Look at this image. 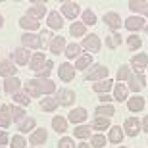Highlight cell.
<instances>
[{
  "instance_id": "50",
  "label": "cell",
  "mask_w": 148,
  "mask_h": 148,
  "mask_svg": "<svg viewBox=\"0 0 148 148\" xmlns=\"http://www.w3.org/2000/svg\"><path fill=\"white\" fill-rule=\"evenodd\" d=\"M143 131H146V133H148V115L143 119Z\"/></svg>"
},
{
  "instance_id": "12",
  "label": "cell",
  "mask_w": 148,
  "mask_h": 148,
  "mask_svg": "<svg viewBox=\"0 0 148 148\" xmlns=\"http://www.w3.org/2000/svg\"><path fill=\"white\" fill-rule=\"evenodd\" d=\"M19 88H21V81L17 79V77H8L4 81V90L8 94H16L19 92Z\"/></svg>"
},
{
  "instance_id": "29",
  "label": "cell",
  "mask_w": 148,
  "mask_h": 148,
  "mask_svg": "<svg viewBox=\"0 0 148 148\" xmlns=\"http://www.w3.org/2000/svg\"><path fill=\"white\" fill-rule=\"evenodd\" d=\"M112 87H114V83H112V79H104V81H98L96 85H92V88L96 90V92H100V94L108 92V90H110Z\"/></svg>"
},
{
  "instance_id": "15",
  "label": "cell",
  "mask_w": 148,
  "mask_h": 148,
  "mask_svg": "<svg viewBox=\"0 0 148 148\" xmlns=\"http://www.w3.org/2000/svg\"><path fill=\"white\" fill-rule=\"evenodd\" d=\"M58 75H60L62 81H73V77H75V69H73V66H69V64H62L60 69H58Z\"/></svg>"
},
{
  "instance_id": "54",
  "label": "cell",
  "mask_w": 148,
  "mask_h": 148,
  "mask_svg": "<svg viewBox=\"0 0 148 148\" xmlns=\"http://www.w3.org/2000/svg\"><path fill=\"white\" fill-rule=\"evenodd\" d=\"M146 33H148V25H146Z\"/></svg>"
},
{
  "instance_id": "24",
  "label": "cell",
  "mask_w": 148,
  "mask_h": 148,
  "mask_svg": "<svg viewBox=\"0 0 148 148\" xmlns=\"http://www.w3.org/2000/svg\"><path fill=\"white\" fill-rule=\"evenodd\" d=\"M12 112H10V106H0V127H10L12 123Z\"/></svg>"
},
{
  "instance_id": "36",
  "label": "cell",
  "mask_w": 148,
  "mask_h": 148,
  "mask_svg": "<svg viewBox=\"0 0 148 148\" xmlns=\"http://www.w3.org/2000/svg\"><path fill=\"white\" fill-rule=\"evenodd\" d=\"M79 54H81V46L79 44H67L66 46V56L67 58H79Z\"/></svg>"
},
{
  "instance_id": "7",
  "label": "cell",
  "mask_w": 148,
  "mask_h": 148,
  "mask_svg": "<svg viewBox=\"0 0 148 148\" xmlns=\"http://www.w3.org/2000/svg\"><path fill=\"white\" fill-rule=\"evenodd\" d=\"M144 83H146V79H144L143 73H137V71H135V75L131 73V77H129V88H131L133 92H138V90H143Z\"/></svg>"
},
{
  "instance_id": "3",
  "label": "cell",
  "mask_w": 148,
  "mask_h": 148,
  "mask_svg": "<svg viewBox=\"0 0 148 148\" xmlns=\"http://www.w3.org/2000/svg\"><path fill=\"white\" fill-rule=\"evenodd\" d=\"M123 131L129 135V137H137L140 133V121L137 117H127L125 119V125H123Z\"/></svg>"
},
{
  "instance_id": "39",
  "label": "cell",
  "mask_w": 148,
  "mask_h": 148,
  "mask_svg": "<svg viewBox=\"0 0 148 148\" xmlns=\"http://www.w3.org/2000/svg\"><path fill=\"white\" fill-rule=\"evenodd\" d=\"M14 100H16L17 104H21V106H29V102H31V96H29L27 92H16L14 94Z\"/></svg>"
},
{
  "instance_id": "10",
  "label": "cell",
  "mask_w": 148,
  "mask_h": 148,
  "mask_svg": "<svg viewBox=\"0 0 148 148\" xmlns=\"http://www.w3.org/2000/svg\"><path fill=\"white\" fill-rule=\"evenodd\" d=\"M131 66L137 69V73H143V69H146L148 66V54H135L131 60Z\"/></svg>"
},
{
  "instance_id": "41",
  "label": "cell",
  "mask_w": 148,
  "mask_h": 148,
  "mask_svg": "<svg viewBox=\"0 0 148 148\" xmlns=\"http://www.w3.org/2000/svg\"><path fill=\"white\" fill-rule=\"evenodd\" d=\"M73 135H75L77 138H88V135H90V127L88 125H79L73 131Z\"/></svg>"
},
{
  "instance_id": "52",
  "label": "cell",
  "mask_w": 148,
  "mask_h": 148,
  "mask_svg": "<svg viewBox=\"0 0 148 148\" xmlns=\"http://www.w3.org/2000/svg\"><path fill=\"white\" fill-rule=\"evenodd\" d=\"M2 21H4V19H2V16H0V29H2Z\"/></svg>"
},
{
  "instance_id": "17",
  "label": "cell",
  "mask_w": 148,
  "mask_h": 148,
  "mask_svg": "<svg viewBox=\"0 0 148 148\" xmlns=\"http://www.w3.org/2000/svg\"><path fill=\"white\" fill-rule=\"evenodd\" d=\"M104 23L110 29H119V25H121L119 14H115V12H108V14H104Z\"/></svg>"
},
{
  "instance_id": "49",
  "label": "cell",
  "mask_w": 148,
  "mask_h": 148,
  "mask_svg": "<svg viewBox=\"0 0 148 148\" xmlns=\"http://www.w3.org/2000/svg\"><path fill=\"white\" fill-rule=\"evenodd\" d=\"M100 100H102V104H108V102H110V96H108V94H100Z\"/></svg>"
},
{
  "instance_id": "32",
  "label": "cell",
  "mask_w": 148,
  "mask_h": 148,
  "mask_svg": "<svg viewBox=\"0 0 148 148\" xmlns=\"http://www.w3.org/2000/svg\"><path fill=\"white\" fill-rule=\"evenodd\" d=\"M85 31H87V25H85L83 21L71 23V27H69V33H71L73 37H83V35H85Z\"/></svg>"
},
{
  "instance_id": "2",
  "label": "cell",
  "mask_w": 148,
  "mask_h": 148,
  "mask_svg": "<svg viewBox=\"0 0 148 148\" xmlns=\"http://www.w3.org/2000/svg\"><path fill=\"white\" fill-rule=\"evenodd\" d=\"M21 42H23V48H35V50L44 48V40H42V37H40V35L25 33L21 37Z\"/></svg>"
},
{
  "instance_id": "9",
  "label": "cell",
  "mask_w": 148,
  "mask_h": 148,
  "mask_svg": "<svg viewBox=\"0 0 148 148\" xmlns=\"http://www.w3.org/2000/svg\"><path fill=\"white\" fill-rule=\"evenodd\" d=\"M56 100H58L62 106H69L73 100H75V92H73V90H69V88H62V90H58Z\"/></svg>"
},
{
  "instance_id": "35",
  "label": "cell",
  "mask_w": 148,
  "mask_h": 148,
  "mask_svg": "<svg viewBox=\"0 0 148 148\" xmlns=\"http://www.w3.org/2000/svg\"><path fill=\"white\" fill-rule=\"evenodd\" d=\"M114 98L119 100V102L127 100V87H125V85H115V88H114Z\"/></svg>"
},
{
  "instance_id": "11",
  "label": "cell",
  "mask_w": 148,
  "mask_h": 148,
  "mask_svg": "<svg viewBox=\"0 0 148 148\" xmlns=\"http://www.w3.org/2000/svg\"><path fill=\"white\" fill-rule=\"evenodd\" d=\"M62 14L66 17H69V19H75L79 16V4H75V2H64L62 4Z\"/></svg>"
},
{
  "instance_id": "53",
  "label": "cell",
  "mask_w": 148,
  "mask_h": 148,
  "mask_svg": "<svg viewBox=\"0 0 148 148\" xmlns=\"http://www.w3.org/2000/svg\"><path fill=\"white\" fill-rule=\"evenodd\" d=\"M117 148H125V146H117Z\"/></svg>"
},
{
  "instance_id": "4",
  "label": "cell",
  "mask_w": 148,
  "mask_h": 148,
  "mask_svg": "<svg viewBox=\"0 0 148 148\" xmlns=\"http://www.w3.org/2000/svg\"><path fill=\"white\" fill-rule=\"evenodd\" d=\"M33 56L29 54V48H16L14 50V62H16L17 66H27L29 62H31Z\"/></svg>"
},
{
  "instance_id": "13",
  "label": "cell",
  "mask_w": 148,
  "mask_h": 148,
  "mask_svg": "<svg viewBox=\"0 0 148 148\" xmlns=\"http://www.w3.org/2000/svg\"><path fill=\"white\" fill-rule=\"evenodd\" d=\"M16 66H14V64H12V60H2L0 62V75L2 77H6V79H8V77H16Z\"/></svg>"
},
{
  "instance_id": "18",
  "label": "cell",
  "mask_w": 148,
  "mask_h": 148,
  "mask_svg": "<svg viewBox=\"0 0 148 148\" xmlns=\"http://www.w3.org/2000/svg\"><path fill=\"white\" fill-rule=\"evenodd\" d=\"M94 114H96V117H108L110 119L112 115L115 114V108L112 104H100V106H96Z\"/></svg>"
},
{
  "instance_id": "45",
  "label": "cell",
  "mask_w": 148,
  "mask_h": 148,
  "mask_svg": "<svg viewBox=\"0 0 148 148\" xmlns=\"http://www.w3.org/2000/svg\"><path fill=\"white\" fill-rule=\"evenodd\" d=\"M25 146H27V140L21 135H14L12 137V148H25Z\"/></svg>"
},
{
  "instance_id": "22",
  "label": "cell",
  "mask_w": 148,
  "mask_h": 148,
  "mask_svg": "<svg viewBox=\"0 0 148 148\" xmlns=\"http://www.w3.org/2000/svg\"><path fill=\"white\" fill-rule=\"evenodd\" d=\"M144 98L143 96H133L131 100H127V108L131 112H140V110H144Z\"/></svg>"
},
{
  "instance_id": "8",
  "label": "cell",
  "mask_w": 148,
  "mask_h": 148,
  "mask_svg": "<svg viewBox=\"0 0 148 148\" xmlns=\"http://www.w3.org/2000/svg\"><path fill=\"white\" fill-rule=\"evenodd\" d=\"M44 14H46V6H44L42 2H35V4L27 10V16L33 17V19H37V21H38V19H42Z\"/></svg>"
},
{
  "instance_id": "26",
  "label": "cell",
  "mask_w": 148,
  "mask_h": 148,
  "mask_svg": "<svg viewBox=\"0 0 148 148\" xmlns=\"http://www.w3.org/2000/svg\"><path fill=\"white\" fill-rule=\"evenodd\" d=\"M58 108V100L52 96H46L44 100H40V110L42 112H54Z\"/></svg>"
},
{
  "instance_id": "40",
  "label": "cell",
  "mask_w": 148,
  "mask_h": 148,
  "mask_svg": "<svg viewBox=\"0 0 148 148\" xmlns=\"http://www.w3.org/2000/svg\"><path fill=\"white\" fill-rule=\"evenodd\" d=\"M52 67H54V64H52L50 60H46L44 67H42V69H40V71L37 73V79H46V77H48L50 73H52Z\"/></svg>"
},
{
  "instance_id": "19",
  "label": "cell",
  "mask_w": 148,
  "mask_h": 148,
  "mask_svg": "<svg viewBox=\"0 0 148 148\" xmlns=\"http://www.w3.org/2000/svg\"><path fill=\"white\" fill-rule=\"evenodd\" d=\"M66 38L64 37H54L52 40H50V52L52 54H60L62 50H66Z\"/></svg>"
},
{
  "instance_id": "6",
  "label": "cell",
  "mask_w": 148,
  "mask_h": 148,
  "mask_svg": "<svg viewBox=\"0 0 148 148\" xmlns=\"http://www.w3.org/2000/svg\"><path fill=\"white\" fill-rule=\"evenodd\" d=\"M23 88H25V92H27L29 96H40V94H42L40 79H29V81L23 85Z\"/></svg>"
},
{
  "instance_id": "5",
  "label": "cell",
  "mask_w": 148,
  "mask_h": 148,
  "mask_svg": "<svg viewBox=\"0 0 148 148\" xmlns=\"http://www.w3.org/2000/svg\"><path fill=\"white\" fill-rule=\"evenodd\" d=\"M83 48L88 50V52H92V54H96L100 50V38L98 35H88V37L83 38Z\"/></svg>"
},
{
  "instance_id": "23",
  "label": "cell",
  "mask_w": 148,
  "mask_h": 148,
  "mask_svg": "<svg viewBox=\"0 0 148 148\" xmlns=\"http://www.w3.org/2000/svg\"><path fill=\"white\" fill-rule=\"evenodd\" d=\"M46 138H48V135H46V131L44 129H37V131L31 135V138H29V143L33 144V146H38V144L46 143Z\"/></svg>"
},
{
  "instance_id": "33",
  "label": "cell",
  "mask_w": 148,
  "mask_h": 148,
  "mask_svg": "<svg viewBox=\"0 0 148 148\" xmlns=\"http://www.w3.org/2000/svg\"><path fill=\"white\" fill-rule=\"evenodd\" d=\"M108 127H110V119H108V117H94V121H92L94 131H104Z\"/></svg>"
},
{
  "instance_id": "14",
  "label": "cell",
  "mask_w": 148,
  "mask_h": 148,
  "mask_svg": "<svg viewBox=\"0 0 148 148\" xmlns=\"http://www.w3.org/2000/svg\"><path fill=\"white\" fill-rule=\"evenodd\" d=\"M42 64H46V56H44L42 52H37V54H33V58L29 62V67H31L35 73H38L42 69Z\"/></svg>"
},
{
  "instance_id": "37",
  "label": "cell",
  "mask_w": 148,
  "mask_h": 148,
  "mask_svg": "<svg viewBox=\"0 0 148 148\" xmlns=\"http://www.w3.org/2000/svg\"><path fill=\"white\" fill-rule=\"evenodd\" d=\"M10 112H12V119L17 121V123H21L25 119V112L21 108H17V106H10Z\"/></svg>"
},
{
  "instance_id": "16",
  "label": "cell",
  "mask_w": 148,
  "mask_h": 148,
  "mask_svg": "<svg viewBox=\"0 0 148 148\" xmlns=\"http://www.w3.org/2000/svg\"><path fill=\"white\" fill-rule=\"evenodd\" d=\"M87 110L85 108H75V110H71L69 114H67V119L71 121V123H83V121L87 119Z\"/></svg>"
},
{
  "instance_id": "55",
  "label": "cell",
  "mask_w": 148,
  "mask_h": 148,
  "mask_svg": "<svg viewBox=\"0 0 148 148\" xmlns=\"http://www.w3.org/2000/svg\"><path fill=\"white\" fill-rule=\"evenodd\" d=\"M0 148H4V146H0Z\"/></svg>"
},
{
  "instance_id": "44",
  "label": "cell",
  "mask_w": 148,
  "mask_h": 148,
  "mask_svg": "<svg viewBox=\"0 0 148 148\" xmlns=\"http://www.w3.org/2000/svg\"><path fill=\"white\" fill-rule=\"evenodd\" d=\"M127 44H129V48H131V50H137V48H140L143 40H140L138 35H131V37H127Z\"/></svg>"
},
{
  "instance_id": "43",
  "label": "cell",
  "mask_w": 148,
  "mask_h": 148,
  "mask_svg": "<svg viewBox=\"0 0 148 148\" xmlns=\"http://www.w3.org/2000/svg\"><path fill=\"white\" fill-rule=\"evenodd\" d=\"M83 23H85V25H94V23H96V16H94L92 10L83 12Z\"/></svg>"
},
{
  "instance_id": "38",
  "label": "cell",
  "mask_w": 148,
  "mask_h": 148,
  "mask_svg": "<svg viewBox=\"0 0 148 148\" xmlns=\"http://www.w3.org/2000/svg\"><path fill=\"white\" fill-rule=\"evenodd\" d=\"M33 127H35V119H33V117H27V119H23L21 123H17V129H19L21 133H27V131H31Z\"/></svg>"
},
{
  "instance_id": "25",
  "label": "cell",
  "mask_w": 148,
  "mask_h": 148,
  "mask_svg": "<svg viewBox=\"0 0 148 148\" xmlns=\"http://www.w3.org/2000/svg\"><path fill=\"white\" fill-rule=\"evenodd\" d=\"M19 25H21L23 29H29V31H37V29L40 27V23H38L37 19H33V17H29V16H23L21 19H19Z\"/></svg>"
},
{
  "instance_id": "34",
  "label": "cell",
  "mask_w": 148,
  "mask_h": 148,
  "mask_svg": "<svg viewBox=\"0 0 148 148\" xmlns=\"http://www.w3.org/2000/svg\"><path fill=\"white\" fill-rule=\"evenodd\" d=\"M119 44H121V35L119 33L108 35V38H106V46H108V48H117Z\"/></svg>"
},
{
  "instance_id": "47",
  "label": "cell",
  "mask_w": 148,
  "mask_h": 148,
  "mask_svg": "<svg viewBox=\"0 0 148 148\" xmlns=\"http://www.w3.org/2000/svg\"><path fill=\"white\" fill-rule=\"evenodd\" d=\"M58 148H75V143H73V138L64 137L60 143H58Z\"/></svg>"
},
{
  "instance_id": "21",
  "label": "cell",
  "mask_w": 148,
  "mask_h": 148,
  "mask_svg": "<svg viewBox=\"0 0 148 148\" xmlns=\"http://www.w3.org/2000/svg\"><path fill=\"white\" fill-rule=\"evenodd\" d=\"M48 27L50 29H62L64 27V19H62V16L56 10L48 14Z\"/></svg>"
},
{
  "instance_id": "30",
  "label": "cell",
  "mask_w": 148,
  "mask_h": 148,
  "mask_svg": "<svg viewBox=\"0 0 148 148\" xmlns=\"http://www.w3.org/2000/svg\"><path fill=\"white\" fill-rule=\"evenodd\" d=\"M108 138H110L112 143L119 144L121 140H123V127H119V125L112 127V131H110V137H108Z\"/></svg>"
},
{
  "instance_id": "51",
  "label": "cell",
  "mask_w": 148,
  "mask_h": 148,
  "mask_svg": "<svg viewBox=\"0 0 148 148\" xmlns=\"http://www.w3.org/2000/svg\"><path fill=\"white\" fill-rule=\"evenodd\" d=\"M77 148H90L87 143H81V144H77Z\"/></svg>"
},
{
  "instance_id": "27",
  "label": "cell",
  "mask_w": 148,
  "mask_h": 148,
  "mask_svg": "<svg viewBox=\"0 0 148 148\" xmlns=\"http://www.w3.org/2000/svg\"><path fill=\"white\" fill-rule=\"evenodd\" d=\"M129 10H133V12H140V14L148 16V2H143V0L129 2Z\"/></svg>"
},
{
  "instance_id": "46",
  "label": "cell",
  "mask_w": 148,
  "mask_h": 148,
  "mask_svg": "<svg viewBox=\"0 0 148 148\" xmlns=\"http://www.w3.org/2000/svg\"><path fill=\"white\" fill-rule=\"evenodd\" d=\"M129 77H131L129 66H121L119 69H117V81H123V79H129Z\"/></svg>"
},
{
  "instance_id": "1",
  "label": "cell",
  "mask_w": 148,
  "mask_h": 148,
  "mask_svg": "<svg viewBox=\"0 0 148 148\" xmlns=\"http://www.w3.org/2000/svg\"><path fill=\"white\" fill-rule=\"evenodd\" d=\"M108 77V67H104L102 64H94L87 73H85V79L87 81H104Z\"/></svg>"
},
{
  "instance_id": "31",
  "label": "cell",
  "mask_w": 148,
  "mask_h": 148,
  "mask_svg": "<svg viewBox=\"0 0 148 148\" xmlns=\"http://www.w3.org/2000/svg\"><path fill=\"white\" fill-rule=\"evenodd\" d=\"M90 64H92V56H90V54L79 56V58H77V62H75V69H87Z\"/></svg>"
},
{
  "instance_id": "48",
  "label": "cell",
  "mask_w": 148,
  "mask_h": 148,
  "mask_svg": "<svg viewBox=\"0 0 148 148\" xmlns=\"http://www.w3.org/2000/svg\"><path fill=\"white\" fill-rule=\"evenodd\" d=\"M6 143H8V135L4 131H0V146H4Z\"/></svg>"
},
{
  "instance_id": "42",
  "label": "cell",
  "mask_w": 148,
  "mask_h": 148,
  "mask_svg": "<svg viewBox=\"0 0 148 148\" xmlns=\"http://www.w3.org/2000/svg\"><path fill=\"white\" fill-rule=\"evenodd\" d=\"M90 146L104 148L106 146V137L104 135H92V137H90Z\"/></svg>"
},
{
  "instance_id": "20",
  "label": "cell",
  "mask_w": 148,
  "mask_h": 148,
  "mask_svg": "<svg viewBox=\"0 0 148 148\" xmlns=\"http://www.w3.org/2000/svg\"><path fill=\"white\" fill-rule=\"evenodd\" d=\"M125 27L129 31H140V29H146V25H144L143 17H129L125 21Z\"/></svg>"
},
{
  "instance_id": "28",
  "label": "cell",
  "mask_w": 148,
  "mask_h": 148,
  "mask_svg": "<svg viewBox=\"0 0 148 148\" xmlns=\"http://www.w3.org/2000/svg\"><path fill=\"white\" fill-rule=\"evenodd\" d=\"M52 127H54L56 133H66L67 131V121L62 115H56L54 119H52Z\"/></svg>"
}]
</instances>
